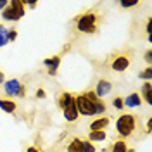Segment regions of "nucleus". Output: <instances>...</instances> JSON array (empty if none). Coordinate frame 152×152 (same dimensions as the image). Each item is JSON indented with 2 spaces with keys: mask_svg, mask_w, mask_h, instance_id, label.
Instances as JSON below:
<instances>
[{
  "mask_svg": "<svg viewBox=\"0 0 152 152\" xmlns=\"http://www.w3.org/2000/svg\"><path fill=\"white\" fill-rule=\"evenodd\" d=\"M137 128V116L132 113H123L119 114V118L116 119V132L119 137L123 138H128L132 137L133 132Z\"/></svg>",
  "mask_w": 152,
  "mask_h": 152,
  "instance_id": "1",
  "label": "nucleus"
},
{
  "mask_svg": "<svg viewBox=\"0 0 152 152\" xmlns=\"http://www.w3.org/2000/svg\"><path fill=\"white\" fill-rule=\"evenodd\" d=\"M76 29L80 33H86V35L95 33L97 31V14H94V12L80 14L76 18Z\"/></svg>",
  "mask_w": 152,
  "mask_h": 152,
  "instance_id": "2",
  "label": "nucleus"
},
{
  "mask_svg": "<svg viewBox=\"0 0 152 152\" xmlns=\"http://www.w3.org/2000/svg\"><path fill=\"white\" fill-rule=\"evenodd\" d=\"M4 92L7 97H26V86L19 81L18 78H10V80H5L4 81Z\"/></svg>",
  "mask_w": 152,
  "mask_h": 152,
  "instance_id": "3",
  "label": "nucleus"
},
{
  "mask_svg": "<svg viewBox=\"0 0 152 152\" xmlns=\"http://www.w3.org/2000/svg\"><path fill=\"white\" fill-rule=\"evenodd\" d=\"M95 102H97V100H95ZM75 104H76V109H78V114H80V116H86V118L97 116V114H95L94 102H90L83 94H80V95L75 97Z\"/></svg>",
  "mask_w": 152,
  "mask_h": 152,
  "instance_id": "4",
  "label": "nucleus"
},
{
  "mask_svg": "<svg viewBox=\"0 0 152 152\" xmlns=\"http://www.w3.org/2000/svg\"><path fill=\"white\" fill-rule=\"evenodd\" d=\"M130 57L128 56H116L111 62V69L116 71V73H124L128 67H130Z\"/></svg>",
  "mask_w": 152,
  "mask_h": 152,
  "instance_id": "5",
  "label": "nucleus"
},
{
  "mask_svg": "<svg viewBox=\"0 0 152 152\" xmlns=\"http://www.w3.org/2000/svg\"><path fill=\"white\" fill-rule=\"evenodd\" d=\"M9 7H10V10H12V14H14V23H18L19 19L24 18V14H26V5H24L23 0H10Z\"/></svg>",
  "mask_w": 152,
  "mask_h": 152,
  "instance_id": "6",
  "label": "nucleus"
},
{
  "mask_svg": "<svg viewBox=\"0 0 152 152\" xmlns=\"http://www.w3.org/2000/svg\"><path fill=\"white\" fill-rule=\"evenodd\" d=\"M111 90H113V83H111L109 80H99L97 85H95V88H94L95 95H97L99 99H102V100H104L105 95L111 94Z\"/></svg>",
  "mask_w": 152,
  "mask_h": 152,
  "instance_id": "7",
  "label": "nucleus"
},
{
  "mask_svg": "<svg viewBox=\"0 0 152 152\" xmlns=\"http://www.w3.org/2000/svg\"><path fill=\"white\" fill-rule=\"evenodd\" d=\"M142 104H143V100H142V97H140L138 92H132V94H128L123 99V105H124V107H128V109L140 107Z\"/></svg>",
  "mask_w": 152,
  "mask_h": 152,
  "instance_id": "8",
  "label": "nucleus"
},
{
  "mask_svg": "<svg viewBox=\"0 0 152 152\" xmlns=\"http://www.w3.org/2000/svg\"><path fill=\"white\" fill-rule=\"evenodd\" d=\"M111 123V119L107 116H100V118H95L94 121L90 123V132H102L105 130Z\"/></svg>",
  "mask_w": 152,
  "mask_h": 152,
  "instance_id": "9",
  "label": "nucleus"
},
{
  "mask_svg": "<svg viewBox=\"0 0 152 152\" xmlns=\"http://www.w3.org/2000/svg\"><path fill=\"white\" fill-rule=\"evenodd\" d=\"M62 114H64V119H66L67 123H75L76 119L80 118L75 102H73V104H69L67 107H64V109H62Z\"/></svg>",
  "mask_w": 152,
  "mask_h": 152,
  "instance_id": "10",
  "label": "nucleus"
},
{
  "mask_svg": "<svg viewBox=\"0 0 152 152\" xmlns=\"http://www.w3.org/2000/svg\"><path fill=\"white\" fill-rule=\"evenodd\" d=\"M140 97L142 100H145L147 105H152V83L151 81H145L140 88Z\"/></svg>",
  "mask_w": 152,
  "mask_h": 152,
  "instance_id": "11",
  "label": "nucleus"
},
{
  "mask_svg": "<svg viewBox=\"0 0 152 152\" xmlns=\"http://www.w3.org/2000/svg\"><path fill=\"white\" fill-rule=\"evenodd\" d=\"M0 109L7 114H14L18 111V104L12 99H0Z\"/></svg>",
  "mask_w": 152,
  "mask_h": 152,
  "instance_id": "12",
  "label": "nucleus"
},
{
  "mask_svg": "<svg viewBox=\"0 0 152 152\" xmlns=\"http://www.w3.org/2000/svg\"><path fill=\"white\" fill-rule=\"evenodd\" d=\"M43 66L47 67V71H57L61 66V56H52L43 59Z\"/></svg>",
  "mask_w": 152,
  "mask_h": 152,
  "instance_id": "13",
  "label": "nucleus"
},
{
  "mask_svg": "<svg viewBox=\"0 0 152 152\" xmlns=\"http://www.w3.org/2000/svg\"><path fill=\"white\" fill-rule=\"evenodd\" d=\"M73 102H75V95L69 94V92H64V94H61V97H59L57 105H59L61 109H64V107H67L69 104H73Z\"/></svg>",
  "mask_w": 152,
  "mask_h": 152,
  "instance_id": "14",
  "label": "nucleus"
},
{
  "mask_svg": "<svg viewBox=\"0 0 152 152\" xmlns=\"http://www.w3.org/2000/svg\"><path fill=\"white\" fill-rule=\"evenodd\" d=\"M83 138H78V137H75L71 142L67 143V147H66V151L67 152H83Z\"/></svg>",
  "mask_w": 152,
  "mask_h": 152,
  "instance_id": "15",
  "label": "nucleus"
},
{
  "mask_svg": "<svg viewBox=\"0 0 152 152\" xmlns=\"http://www.w3.org/2000/svg\"><path fill=\"white\" fill-rule=\"evenodd\" d=\"M88 142H105L107 140V133H105V130H102V132H90L88 133V138H86Z\"/></svg>",
  "mask_w": 152,
  "mask_h": 152,
  "instance_id": "16",
  "label": "nucleus"
},
{
  "mask_svg": "<svg viewBox=\"0 0 152 152\" xmlns=\"http://www.w3.org/2000/svg\"><path fill=\"white\" fill-rule=\"evenodd\" d=\"M107 151H109V152H126V151H128V143H126V140L119 138V140L113 142L111 149H107Z\"/></svg>",
  "mask_w": 152,
  "mask_h": 152,
  "instance_id": "17",
  "label": "nucleus"
},
{
  "mask_svg": "<svg viewBox=\"0 0 152 152\" xmlns=\"http://www.w3.org/2000/svg\"><path fill=\"white\" fill-rule=\"evenodd\" d=\"M0 14H2V21H5V23H14V14H12V10H10L9 5L2 10Z\"/></svg>",
  "mask_w": 152,
  "mask_h": 152,
  "instance_id": "18",
  "label": "nucleus"
},
{
  "mask_svg": "<svg viewBox=\"0 0 152 152\" xmlns=\"http://www.w3.org/2000/svg\"><path fill=\"white\" fill-rule=\"evenodd\" d=\"M138 78L143 80V81H151L152 80V67L149 66V67H145L143 71H140V73H138Z\"/></svg>",
  "mask_w": 152,
  "mask_h": 152,
  "instance_id": "19",
  "label": "nucleus"
},
{
  "mask_svg": "<svg viewBox=\"0 0 152 152\" xmlns=\"http://www.w3.org/2000/svg\"><path fill=\"white\" fill-rule=\"evenodd\" d=\"M7 31H9V29L2 26V29H0V48L5 47V45L9 43V40H7Z\"/></svg>",
  "mask_w": 152,
  "mask_h": 152,
  "instance_id": "20",
  "label": "nucleus"
},
{
  "mask_svg": "<svg viewBox=\"0 0 152 152\" xmlns=\"http://www.w3.org/2000/svg\"><path fill=\"white\" fill-rule=\"evenodd\" d=\"M113 107L116 109V111H123V109H124V105H123V97H114Z\"/></svg>",
  "mask_w": 152,
  "mask_h": 152,
  "instance_id": "21",
  "label": "nucleus"
},
{
  "mask_svg": "<svg viewBox=\"0 0 152 152\" xmlns=\"http://www.w3.org/2000/svg\"><path fill=\"white\" fill-rule=\"evenodd\" d=\"M83 152H97V147H95V143L88 142V140H83Z\"/></svg>",
  "mask_w": 152,
  "mask_h": 152,
  "instance_id": "22",
  "label": "nucleus"
},
{
  "mask_svg": "<svg viewBox=\"0 0 152 152\" xmlns=\"http://www.w3.org/2000/svg\"><path fill=\"white\" fill-rule=\"evenodd\" d=\"M7 40H9V43L10 42H16V40H18V29H9V31H7Z\"/></svg>",
  "mask_w": 152,
  "mask_h": 152,
  "instance_id": "23",
  "label": "nucleus"
},
{
  "mask_svg": "<svg viewBox=\"0 0 152 152\" xmlns=\"http://www.w3.org/2000/svg\"><path fill=\"white\" fill-rule=\"evenodd\" d=\"M119 5H121V7H123V9H130V7H135V5H138V2H137V0H135V2H119Z\"/></svg>",
  "mask_w": 152,
  "mask_h": 152,
  "instance_id": "24",
  "label": "nucleus"
},
{
  "mask_svg": "<svg viewBox=\"0 0 152 152\" xmlns=\"http://www.w3.org/2000/svg\"><path fill=\"white\" fill-rule=\"evenodd\" d=\"M145 62H147L149 66L152 64V50H151V48H149V50L145 52Z\"/></svg>",
  "mask_w": 152,
  "mask_h": 152,
  "instance_id": "25",
  "label": "nucleus"
},
{
  "mask_svg": "<svg viewBox=\"0 0 152 152\" xmlns=\"http://www.w3.org/2000/svg\"><path fill=\"white\" fill-rule=\"evenodd\" d=\"M35 97H37V99H45L47 94H45V90H43V88H38L37 94H35Z\"/></svg>",
  "mask_w": 152,
  "mask_h": 152,
  "instance_id": "26",
  "label": "nucleus"
},
{
  "mask_svg": "<svg viewBox=\"0 0 152 152\" xmlns=\"http://www.w3.org/2000/svg\"><path fill=\"white\" fill-rule=\"evenodd\" d=\"M147 35H149V37H152V19L151 18L147 19Z\"/></svg>",
  "mask_w": 152,
  "mask_h": 152,
  "instance_id": "27",
  "label": "nucleus"
},
{
  "mask_svg": "<svg viewBox=\"0 0 152 152\" xmlns=\"http://www.w3.org/2000/svg\"><path fill=\"white\" fill-rule=\"evenodd\" d=\"M7 5H9V2H7V0H0V12H2V10L5 9Z\"/></svg>",
  "mask_w": 152,
  "mask_h": 152,
  "instance_id": "28",
  "label": "nucleus"
},
{
  "mask_svg": "<svg viewBox=\"0 0 152 152\" xmlns=\"http://www.w3.org/2000/svg\"><path fill=\"white\" fill-rule=\"evenodd\" d=\"M24 5H28V7H31V9H35V7H37V2H29V0H26Z\"/></svg>",
  "mask_w": 152,
  "mask_h": 152,
  "instance_id": "29",
  "label": "nucleus"
},
{
  "mask_svg": "<svg viewBox=\"0 0 152 152\" xmlns=\"http://www.w3.org/2000/svg\"><path fill=\"white\" fill-rule=\"evenodd\" d=\"M26 152H40V149H38V147H35V145H31V147H28V149H26Z\"/></svg>",
  "mask_w": 152,
  "mask_h": 152,
  "instance_id": "30",
  "label": "nucleus"
},
{
  "mask_svg": "<svg viewBox=\"0 0 152 152\" xmlns=\"http://www.w3.org/2000/svg\"><path fill=\"white\" fill-rule=\"evenodd\" d=\"M4 81H5V75L0 71V85H4Z\"/></svg>",
  "mask_w": 152,
  "mask_h": 152,
  "instance_id": "31",
  "label": "nucleus"
},
{
  "mask_svg": "<svg viewBox=\"0 0 152 152\" xmlns=\"http://www.w3.org/2000/svg\"><path fill=\"white\" fill-rule=\"evenodd\" d=\"M151 126H152V119L147 121V133H151Z\"/></svg>",
  "mask_w": 152,
  "mask_h": 152,
  "instance_id": "32",
  "label": "nucleus"
},
{
  "mask_svg": "<svg viewBox=\"0 0 152 152\" xmlns=\"http://www.w3.org/2000/svg\"><path fill=\"white\" fill-rule=\"evenodd\" d=\"M126 152H135V149H128V151H126Z\"/></svg>",
  "mask_w": 152,
  "mask_h": 152,
  "instance_id": "33",
  "label": "nucleus"
},
{
  "mask_svg": "<svg viewBox=\"0 0 152 152\" xmlns=\"http://www.w3.org/2000/svg\"><path fill=\"white\" fill-rule=\"evenodd\" d=\"M0 29H2V24H0Z\"/></svg>",
  "mask_w": 152,
  "mask_h": 152,
  "instance_id": "34",
  "label": "nucleus"
}]
</instances>
